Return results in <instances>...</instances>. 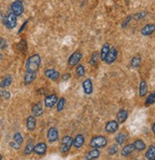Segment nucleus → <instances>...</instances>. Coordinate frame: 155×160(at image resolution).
Segmentation results:
<instances>
[{"label":"nucleus","instance_id":"a211bd4d","mask_svg":"<svg viewBox=\"0 0 155 160\" xmlns=\"http://www.w3.org/2000/svg\"><path fill=\"white\" fill-rule=\"evenodd\" d=\"M134 151H135V147H134L133 144H128V145L123 147V149L121 152V154H122V156H125L126 157V156L130 155Z\"/></svg>","mask_w":155,"mask_h":160},{"label":"nucleus","instance_id":"bb28decb","mask_svg":"<svg viewBox=\"0 0 155 160\" xmlns=\"http://www.w3.org/2000/svg\"><path fill=\"white\" fill-rule=\"evenodd\" d=\"M99 56H100V54L98 52H94L92 54L90 59H89V64L91 66H96L97 63H98V60H99Z\"/></svg>","mask_w":155,"mask_h":160},{"label":"nucleus","instance_id":"09e8293b","mask_svg":"<svg viewBox=\"0 0 155 160\" xmlns=\"http://www.w3.org/2000/svg\"><path fill=\"white\" fill-rule=\"evenodd\" d=\"M136 160H137V159H136Z\"/></svg>","mask_w":155,"mask_h":160},{"label":"nucleus","instance_id":"49530a36","mask_svg":"<svg viewBox=\"0 0 155 160\" xmlns=\"http://www.w3.org/2000/svg\"><path fill=\"white\" fill-rule=\"evenodd\" d=\"M2 57H3V55L1 54V53H0V60H1V59H2Z\"/></svg>","mask_w":155,"mask_h":160},{"label":"nucleus","instance_id":"4468645a","mask_svg":"<svg viewBox=\"0 0 155 160\" xmlns=\"http://www.w3.org/2000/svg\"><path fill=\"white\" fill-rule=\"evenodd\" d=\"M84 141H85V139H84V136L82 134H78L75 137V139L73 140V145H74L75 148L80 149V148H82L83 146Z\"/></svg>","mask_w":155,"mask_h":160},{"label":"nucleus","instance_id":"9d476101","mask_svg":"<svg viewBox=\"0 0 155 160\" xmlns=\"http://www.w3.org/2000/svg\"><path fill=\"white\" fill-rule=\"evenodd\" d=\"M47 138H48L49 142H56L58 140V131L56 129L55 127H52L48 130Z\"/></svg>","mask_w":155,"mask_h":160},{"label":"nucleus","instance_id":"473e14b6","mask_svg":"<svg viewBox=\"0 0 155 160\" xmlns=\"http://www.w3.org/2000/svg\"><path fill=\"white\" fill-rule=\"evenodd\" d=\"M13 142L18 143V145L21 146V144L23 143V137H22L20 133H15L14 134V135H13Z\"/></svg>","mask_w":155,"mask_h":160},{"label":"nucleus","instance_id":"5701e85b","mask_svg":"<svg viewBox=\"0 0 155 160\" xmlns=\"http://www.w3.org/2000/svg\"><path fill=\"white\" fill-rule=\"evenodd\" d=\"M146 158L148 160H155V146L151 145L146 153Z\"/></svg>","mask_w":155,"mask_h":160},{"label":"nucleus","instance_id":"1a4fd4ad","mask_svg":"<svg viewBox=\"0 0 155 160\" xmlns=\"http://www.w3.org/2000/svg\"><path fill=\"white\" fill-rule=\"evenodd\" d=\"M57 102H58V96H57V94H55V93L54 94H50V95H48V96H46L45 100H44L45 106L47 107V108H49V109L53 108L57 104Z\"/></svg>","mask_w":155,"mask_h":160},{"label":"nucleus","instance_id":"f3484780","mask_svg":"<svg viewBox=\"0 0 155 160\" xmlns=\"http://www.w3.org/2000/svg\"><path fill=\"white\" fill-rule=\"evenodd\" d=\"M128 117V113L127 110H120L117 114V122L118 123H123Z\"/></svg>","mask_w":155,"mask_h":160},{"label":"nucleus","instance_id":"58836bf2","mask_svg":"<svg viewBox=\"0 0 155 160\" xmlns=\"http://www.w3.org/2000/svg\"><path fill=\"white\" fill-rule=\"evenodd\" d=\"M0 94H1V95H2V97L5 98V99H9V98L11 97V93H10L9 92H7V91H2Z\"/></svg>","mask_w":155,"mask_h":160},{"label":"nucleus","instance_id":"412c9836","mask_svg":"<svg viewBox=\"0 0 155 160\" xmlns=\"http://www.w3.org/2000/svg\"><path fill=\"white\" fill-rule=\"evenodd\" d=\"M100 156V151L98 149H94L90 152H88L85 154V159L86 160H94L96 158H98Z\"/></svg>","mask_w":155,"mask_h":160},{"label":"nucleus","instance_id":"7ed1b4c3","mask_svg":"<svg viewBox=\"0 0 155 160\" xmlns=\"http://www.w3.org/2000/svg\"><path fill=\"white\" fill-rule=\"evenodd\" d=\"M3 23L4 25L8 28V29H14L17 27L18 24V20H17V16L11 12L7 16H5L3 18Z\"/></svg>","mask_w":155,"mask_h":160},{"label":"nucleus","instance_id":"a878e982","mask_svg":"<svg viewBox=\"0 0 155 160\" xmlns=\"http://www.w3.org/2000/svg\"><path fill=\"white\" fill-rule=\"evenodd\" d=\"M109 49H110V46H109V44H108V43H104V44L102 45V50H101V54H100V55H101L100 57H101V59H102V61L104 60V58H105V56H106L108 51H109Z\"/></svg>","mask_w":155,"mask_h":160},{"label":"nucleus","instance_id":"a19ab883","mask_svg":"<svg viewBox=\"0 0 155 160\" xmlns=\"http://www.w3.org/2000/svg\"><path fill=\"white\" fill-rule=\"evenodd\" d=\"M130 19H131V16H130V15H129V16H128V17L126 18V20L123 21V23L122 24V28H126V27H127V25H128V24L129 23Z\"/></svg>","mask_w":155,"mask_h":160},{"label":"nucleus","instance_id":"9b49d317","mask_svg":"<svg viewBox=\"0 0 155 160\" xmlns=\"http://www.w3.org/2000/svg\"><path fill=\"white\" fill-rule=\"evenodd\" d=\"M44 74L45 76L51 79V80H54V81H57V80L59 78V73L54 69H48L44 72Z\"/></svg>","mask_w":155,"mask_h":160},{"label":"nucleus","instance_id":"a18cd8bd","mask_svg":"<svg viewBox=\"0 0 155 160\" xmlns=\"http://www.w3.org/2000/svg\"><path fill=\"white\" fill-rule=\"evenodd\" d=\"M1 19H3V15H2L1 12H0V20H1Z\"/></svg>","mask_w":155,"mask_h":160},{"label":"nucleus","instance_id":"c756f323","mask_svg":"<svg viewBox=\"0 0 155 160\" xmlns=\"http://www.w3.org/2000/svg\"><path fill=\"white\" fill-rule=\"evenodd\" d=\"M33 152H34V144H33V142H30V143L27 144V146L24 149V154L25 155H29V154L32 153Z\"/></svg>","mask_w":155,"mask_h":160},{"label":"nucleus","instance_id":"393cba45","mask_svg":"<svg viewBox=\"0 0 155 160\" xmlns=\"http://www.w3.org/2000/svg\"><path fill=\"white\" fill-rule=\"evenodd\" d=\"M133 145L135 147V149L137 151H145L146 150V144L143 140L141 139H138V140H135V142L133 143Z\"/></svg>","mask_w":155,"mask_h":160},{"label":"nucleus","instance_id":"7c9ffc66","mask_svg":"<svg viewBox=\"0 0 155 160\" xmlns=\"http://www.w3.org/2000/svg\"><path fill=\"white\" fill-rule=\"evenodd\" d=\"M65 103H66V100H65L64 97H61L58 100V102H57V110H58V111H61L63 110V108L65 106Z\"/></svg>","mask_w":155,"mask_h":160},{"label":"nucleus","instance_id":"37998d69","mask_svg":"<svg viewBox=\"0 0 155 160\" xmlns=\"http://www.w3.org/2000/svg\"><path fill=\"white\" fill-rule=\"evenodd\" d=\"M27 24H28V21H26V22H24V23H23V25L21 26V28H20V29H19V31H18V33H19V34H20L21 31L25 29V26H26Z\"/></svg>","mask_w":155,"mask_h":160},{"label":"nucleus","instance_id":"2f4dec72","mask_svg":"<svg viewBox=\"0 0 155 160\" xmlns=\"http://www.w3.org/2000/svg\"><path fill=\"white\" fill-rule=\"evenodd\" d=\"M76 73L79 77L83 76L85 74V68L83 67V65H78V67L76 68Z\"/></svg>","mask_w":155,"mask_h":160},{"label":"nucleus","instance_id":"ea45409f","mask_svg":"<svg viewBox=\"0 0 155 160\" xmlns=\"http://www.w3.org/2000/svg\"><path fill=\"white\" fill-rule=\"evenodd\" d=\"M10 146L12 147V148H13V149H15V150H18V149H20V145H18V143H15V142H11L10 143Z\"/></svg>","mask_w":155,"mask_h":160},{"label":"nucleus","instance_id":"39448f33","mask_svg":"<svg viewBox=\"0 0 155 160\" xmlns=\"http://www.w3.org/2000/svg\"><path fill=\"white\" fill-rule=\"evenodd\" d=\"M73 145V138L69 135L64 136L60 142V146H59V150L61 153H66L70 150V148Z\"/></svg>","mask_w":155,"mask_h":160},{"label":"nucleus","instance_id":"f704fd0d","mask_svg":"<svg viewBox=\"0 0 155 160\" xmlns=\"http://www.w3.org/2000/svg\"><path fill=\"white\" fill-rule=\"evenodd\" d=\"M154 103H155V94H154V92H152L150 95L148 96V98L146 100V105L148 106V105H152Z\"/></svg>","mask_w":155,"mask_h":160},{"label":"nucleus","instance_id":"423d86ee","mask_svg":"<svg viewBox=\"0 0 155 160\" xmlns=\"http://www.w3.org/2000/svg\"><path fill=\"white\" fill-rule=\"evenodd\" d=\"M117 57H118V51H117V49H116V48H110L103 61L106 64H112V63L115 62Z\"/></svg>","mask_w":155,"mask_h":160},{"label":"nucleus","instance_id":"4be33fe9","mask_svg":"<svg viewBox=\"0 0 155 160\" xmlns=\"http://www.w3.org/2000/svg\"><path fill=\"white\" fill-rule=\"evenodd\" d=\"M130 64H131V67L132 68H139V67H140L141 64H142V57H141V55H139V54L135 55L131 59Z\"/></svg>","mask_w":155,"mask_h":160},{"label":"nucleus","instance_id":"dca6fc26","mask_svg":"<svg viewBox=\"0 0 155 160\" xmlns=\"http://www.w3.org/2000/svg\"><path fill=\"white\" fill-rule=\"evenodd\" d=\"M32 113H33V115L35 117L42 115V114H43V108H42V104L40 102H38V103H36L33 106V108H32Z\"/></svg>","mask_w":155,"mask_h":160},{"label":"nucleus","instance_id":"79ce46f5","mask_svg":"<svg viewBox=\"0 0 155 160\" xmlns=\"http://www.w3.org/2000/svg\"><path fill=\"white\" fill-rule=\"evenodd\" d=\"M70 74L69 73H65V74H63L62 75V77H61V78H62V80H63V81H66V80H68L69 78H70Z\"/></svg>","mask_w":155,"mask_h":160},{"label":"nucleus","instance_id":"c9c22d12","mask_svg":"<svg viewBox=\"0 0 155 160\" xmlns=\"http://www.w3.org/2000/svg\"><path fill=\"white\" fill-rule=\"evenodd\" d=\"M147 15V12H138L134 15V18L139 20V19H141L142 17H145Z\"/></svg>","mask_w":155,"mask_h":160},{"label":"nucleus","instance_id":"72a5a7b5","mask_svg":"<svg viewBox=\"0 0 155 160\" xmlns=\"http://www.w3.org/2000/svg\"><path fill=\"white\" fill-rule=\"evenodd\" d=\"M126 137H127V135L123 134V133H120L117 136H116V141H117V143L118 144H120V145H122V144L125 142V140H126Z\"/></svg>","mask_w":155,"mask_h":160},{"label":"nucleus","instance_id":"0eeeda50","mask_svg":"<svg viewBox=\"0 0 155 160\" xmlns=\"http://www.w3.org/2000/svg\"><path fill=\"white\" fill-rule=\"evenodd\" d=\"M82 57V53L80 51H76L75 53H73L70 55V57L68 59V64H69L70 66H76V65L79 64V62L81 61Z\"/></svg>","mask_w":155,"mask_h":160},{"label":"nucleus","instance_id":"de8ad7c7","mask_svg":"<svg viewBox=\"0 0 155 160\" xmlns=\"http://www.w3.org/2000/svg\"><path fill=\"white\" fill-rule=\"evenodd\" d=\"M0 160H2V155L1 154H0Z\"/></svg>","mask_w":155,"mask_h":160},{"label":"nucleus","instance_id":"cd10ccee","mask_svg":"<svg viewBox=\"0 0 155 160\" xmlns=\"http://www.w3.org/2000/svg\"><path fill=\"white\" fill-rule=\"evenodd\" d=\"M139 93H140V96H145L148 93V86L145 81H142L140 83V88H139Z\"/></svg>","mask_w":155,"mask_h":160},{"label":"nucleus","instance_id":"e433bc0d","mask_svg":"<svg viewBox=\"0 0 155 160\" xmlns=\"http://www.w3.org/2000/svg\"><path fill=\"white\" fill-rule=\"evenodd\" d=\"M117 152H118V146L117 145H113L108 149V153L109 154H115Z\"/></svg>","mask_w":155,"mask_h":160},{"label":"nucleus","instance_id":"6e6552de","mask_svg":"<svg viewBox=\"0 0 155 160\" xmlns=\"http://www.w3.org/2000/svg\"><path fill=\"white\" fill-rule=\"evenodd\" d=\"M119 129V123L115 120H111L107 122L105 125V132L108 134H114Z\"/></svg>","mask_w":155,"mask_h":160},{"label":"nucleus","instance_id":"6ab92c4d","mask_svg":"<svg viewBox=\"0 0 155 160\" xmlns=\"http://www.w3.org/2000/svg\"><path fill=\"white\" fill-rule=\"evenodd\" d=\"M155 31V26H154V24H148V25H146V26L142 29L141 33H142L143 35L148 36V35H150L151 34H153V31Z\"/></svg>","mask_w":155,"mask_h":160},{"label":"nucleus","instance_id":"b1692460","mask_svg":"<svg viewBox=\"0 0 155 160\" xmlns=\"http://www.w3.org/2000/svg\"><path fill=\"white\" fill-rule=\"evenodd\" d=\"M17 48H18V50L20 53H22V54H25V53L27 52V50H28V45H27V42H26V40H24V39H21V40L18 42V44Z\"/></svg>","mask_w":155,"mask_h":160},{"label":"nucleus","instance_id":"c85d7f7f","mask_svg":"<svg viewBox=\"0 0 155 160\" xmlns=\"http://www.w3.org/2000/svg\"><path fill=\"white\" fill-rule=\"evenodd\" d=\"M12 76L11 75H7L3 78V80L1 81V83H0V87H2V88H5V87H8L12 84Z\"/></svg>","mask_w":155,"mask_h":160},{"label":"nucleus","instance_id":"f8f14e48","mask_svg":"<svg viewBox=\"0 0 155 160\" xmlns=\"http://www.w3.org/2000/svg\"><path fill=\"white\" fill-rule=\"evenodd\" d=\"M47 151V145L45 143H38L36 146H34V152L38 155H43Z\"/></svg>","mask_w":155,"mask_h":160},{"label":"nucleus","instance_id":"c03bdc74","mask_svg":"<svg viewBox=\"0 0 155 160\" xmlns=\"http://www.w3.org/2000/svg\"><path fill=\"white\" fill-rule=\"evenodd\" d=\"M154 126H155V125L153 124V125H152V128H151V129H152V133H155V127H154Z\"/></svg>","mask_w":155,"mask_h":160},{"label":"nucleus","instance_id":"2eb2a0df","mask_svg":"<svg viewBox=\"0 0 155 160\" xmlns=\"http://www.w3.org/2000/svg\"><path fill=\"white\" fill-rule=\"evenodd\" d=\"M26 127L29 131H34L37 127V119L34 115H31L27 118L26 121Z\"/></svg>","mask_w":155,"mask_h":160},{"label":"nucleus","instance_id":"f257e3e1","mask_svg":"<svg viewBox=\"0 0 155 160\" xmlns=\"http://www.w3.org/2000/svg\"><path fill=\"white\" fill-rule=\"evenodd\" d=\"M41 63V58L39 54H33L30 56L26 62V72L29 73H36L38 71Z\"/></svg>","mask_w":155,"mask_h":160},{"label":"nucleus","instance_id":"4c0bfd02","mask_svg":"<svg viewBox=\"0 0 155 160\" xmlns=\"http://www.w3.org/2000/svg\"><path fill=\"white\" fill-rule=\"evenodd\" d=\"M6 47H7V41L4 38L0 37V50L5 49Z\"/></svg>","mask_w":155,"mask_h":160},{"label":"nucleus","instance_id":"aec40b11","mask_svg":"<svg viewBox=\"0 0 155 160\" xmlns=\"http://www.w3.org/2000/svg\"><path fill=\"white\" fill-rule=\"evenodd\" d=\"M36 78H37V73H29V72H26V73H25V75H24V83H25L26 85L31 84Z\"/></svg>","mask_w":155,"mask_h":160},{"label":"nucleus","instance_id":"ddd939ff","mask_svg":"<svg viewBox=\"0 0 155 160\" xmlns=\"http://www.w3.org/2000/svg\"><path fill=\"white\" fill-rule=\"evenodd\" d=\"M82 87H83V91L85 92V94H91L93 92V84L90 78L85 79L84 81L82 82Z\"/></svg>","mask_w":155,"mask_h":160},{"label":"nucleus","instance_id":"20e7f679","mask_svg":"<svg viewBox=\"0 0 155 160\" xmlns=\"http://www.w3.org/2000/svg\"><path fill=\"white\" fill-rule=\"evenodd\" d=\"M11 9H12V12L15 16H20L24 12V6L22 1L21 0H15V1L12 2Z\"/></svg>","mask_w":155,"mask_h":160},{"label":"nucleus","instance_id":"f03ea898","mask_svg":"<svg viewBox=\"0 0 155 160\" xmlns=\"http://www.w3.org/2000/svg\"><path fill=\"white\" fill-rule=\"evenodd\" d=\"M107 144V139L104 136L102 135H98L93 137L89 143V146L91 148H94V149H99V148H103L106 146Z\"/></svg>","mask_w":155,"mask_h":160}]
</instances>
